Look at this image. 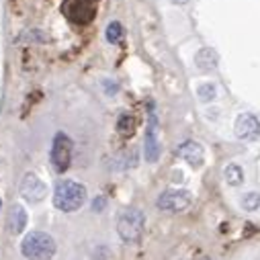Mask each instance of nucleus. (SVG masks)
<instances>
[{"mask_svg":"<svg viewBox=\"0 0 260 260\" xmlns=\"http://www.w3.org/2000/svg\"><path fill=\"white\" fill-rule=\"evenodd\" d=\"M45 194H47V186L45 182L33 174V172H27L21 180V197L27 201V203H39L45 199Z\"/></svg>","mask_w":260,"mask_h":260,"instance_id":"nucleus-6","label":"nucleus"},{"mask_svg":"<svg viewBox=\"0 0 260 260\" xmlns=\"http://www.w3.org/2000/svg\"><path fill=\"white\" fill-rule=\"evenodd\" d=\"M117 132L123 136V138H132L134 132H136V119L132 115H121L119 121H117Z\"/></svg>","mask_w":260,"mask_h":260,"instance_id":"nucleus-13","label":"nucleus"},{"mask_svg":"<svg viewBox=\"0 0 260 260\" xmlns=\"http://www.w3.org/2000/svg\"><path fill=\"white\" fill-rule=\"evenodd\" d=\"M0 207H3V201H0Z\"/></svg>","mask_w":260,"mask_h":260,"instance_id":"nucleus-20","label":"nucleus"},{"mask_svg":"<svg viewBox=\"0 0 260 260\" xmlns=\"http://www.w3.org/2000/svg\"><path fill=\"white\" fill-rule=\"evenodd\" d=\"M45 43L47 41V35L39 29H31V31H25L21 37H19V43Z\"/></svg>","mask_w":260,"mask_h":260,"instance_id":"nucleus-14","label":"nucleus"},{"mask_svg":"<svg viewBox=\"0 0 260 260\" xmlns=\"http://www.w3.org/2000/svg\"><path fill=\"white\" fill-rule=\"evenodd\" d=\"M7 228H9V232L15 234V236L21 234V232L27 228V211H25L23 205L15 203V205L11 207V211H9V219H7Z\"/></svg>","mask_w":260,"mask_h":260,"instance_id":"nucleus-10","label":"nucleus"},{"mask_svg":"<svg viewBox=\"0 0 260 260\" xmlns=\"http://www.w3.org/2000/svg\"><path fill=\"white\" fill-rule=\"evenodd\" d=\"M21 254L27 260H49L55 254V240L45 232H29L21 242Z\"/></svg>","mask_w":260,"mask_h":260,"instance_id":"nucleus-2","label":"nucleus"},{"mask_svg":"<svg viewBox=\"0 0 260 260\" xmlns=\"http://www.w3.org/2000/svg\"><path fill=\"white\" fill-rule=\"evenodd\" d=\"M215 94H217V88H215V84H211V82H205V84H201V86L197 88V96H199V101H203V103H211V101L215 99Z\"/></svg>","mask_w":260,"mask_h":260,"instance_id":"nucleus-15","label":"nucleus"},{"mask_svg":"<svg viewBox=\"0 0 260 260\" xmlns=\"http://www.w3.org/2000/svg\"><path fill=\"white\" fill-rule=\"evenodd\" d=\"M144 223H146L144 211H140L136 207H129V209L121 211V215L117 219V232H119L123 242L134 244V242H138L142 238Z\"/></svg>","mask_w":260,"mask_h":260,"instance_id":"nucleus-3","label":"nucleus"},{"mask_svg":"<svg viewBox=\"0 0 260 260\" xmlns=\"http://www.w3.org/2000/svg\"><path fill=\"white\" fill-rule=\"evenodd\" d=\"M103 205H105V199H103V197H99V199H96V203H94V209H103Z\"/></svg>","mask_w":260,"mask_h":260,"instance_id":"nucleus-18","label":"nucleus"},{"mask_svg":"<svg viewBox=\"0 0 260 260\" xmlns=\"http://www.w3.org/2000/svg\"><path fill=\"white\" fill-rule=\"evenodd\" d=\"M178 156L188 166H192V168H201L203 162H205V150H203V146L197 144V142H192V140H188V142H184V144L178 146Z\"/></svg>","mask_w":260,"mask_h":260,"instance_id":"nucleus-8","label":"nucleus"},{"mask_svg":"<svg viewBox=\"0 0 260 260\" xmlns=\"http://www.w3.org/2000/svg\"><path fill=\"white\" fill-rule=\"evenodd\" d=\"M194 63H197V68L203 70V72H211L217 68V63H219V55L215 49L211 47H203L197 51V55H194Z\"/></svg>","mask_w":260,"mask_h":260,"instance_id":"nucleus-11","label":"nucleus"},{"mask_svg":"<svg viewBox=\"0 0 260 260\" xmlns=\"http://www.w3.org/2000/svg\"><path fill=\"white\" fill-rule=\"evenodd\" d=\"M170 3H174V5H186V3H190V0H170Z\"/></svg>","mask_w":260,"mask_h":260,"instance_id":"nucleus-19","label":"nucleus"},{"mask_svg":"<svg viewBox=\"0 0 260 260\" xmlns=\"http://www.w3.org/2000/svg\"><path fill=\"white\" fill-rule=\"evenodd\" d=\"M121 37H123V27H121V23H119V21L109 23V27H107V41H109V43H119Z\"/></svg>","mask_w":260,"mask_h":260,"instance_id":"nucleus-17","label":"nucleus"},{"mask_svg":"<svg viewBox=\"0 0 260 260\" xmlns=\"http://www.w3.org/2000/svg\"><path fill=\"white\" fill-rule=\"evenodd\" d=\"M240 203H242L244 211H256L260 207V194L258 192H246Z\"/></svg>","mask_w":260,"mask_h":260,"instance_id":"nucleus-16","label":"nucleus"},{"mask_svg":"<svg viewBox=\"0 0 260 260\" xmlns=\"http://www.w3.org/2000/svg\"><path fill=\"white\" fill-rule=\"evenodd\" d=\"M223 178L230 186H240L244 182V172L238 164H228L225 170H223Z\"/></svg>","mask_w":260,"mask_h":260,"instance_id":"nucleus-12","label":"nucleus"},{"mask_svg":"<svg viewBox=\"0 0 260 260\" xmlns=\"http://www.w3.org/2000/svg\"><path fill=\"white\" fill-rule=\"evenodd\" d=\"M234 132H236V138H238V140L252 142V140L260 138V121H258V117L252 115V113H242V115L236 119Z\"/></svg>","mask_w":260,"mask_h":260,"instance_id":"nucleus-7","label":"nucleus"},{"mask_svg":"<svg viewBox=\"0 0 260 260\" xmlns=\"http://www.w3.org/2000/svg\"><path fill=\"white\" fill-rule=\"evenodd\" d=\"M72 150H74V144L72 140L59 132L55 134L53 138V146H51V164L57 172H66L70 168V162H72Z\"/></svg>","mask_w":260,"mask_h":260,"instance_id":"nucleus-4","label":"nucleus"},{"mask_svg":"<svg viewBox=\"0 0 260 260\" xmlns=\"http://www.w3.org/2000/svg\"><path fill=\"white\" fill-rule=\"evenodd\" d=\"M158 119L154 113H150V125H148V134H146V160L148 162H156L160 158V144H158Z\"/></svg>","mask_w":260,"mask_h":260,"instance_id":"nucleus-9","label":"nucleus"},{"mask_svg":"<svg viewBox=\"0 0 260 260\" xmlns=\"http://www.w3.org/2000/svg\"><path fill=\"white\" fill-rule=\"evenodd\" d=\"M86 201V188L84 184L76 180H59L53 190V205L63 211V213H72L78 211Z\"/></svg>","mask_w":260,"mask_h":260,"instance_id":"nucleus-1","label":"nucleus"},{"mask_svg":"<svg viewBox=\"0 0 260 260\" xmlns=\"http://www.w3.org/2000/svg\"><path fill=\"white\" fill-rule=\"evenodd\" d=\"M192 203V194L184 188H168L158 197V207L168 213H180Z\"/></svg>","mask_w":260,"mask_h":260,"instance_id":"nucleus-5","label":"nucleus"}]
</instances>
